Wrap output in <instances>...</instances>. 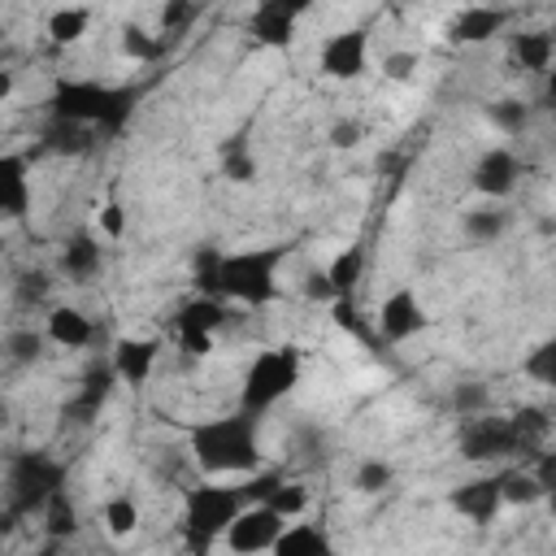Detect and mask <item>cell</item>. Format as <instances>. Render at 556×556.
Segmentation results:
<instances>
[{
    "instance_id": "17",
    "label": "cell",
    "mask_w": 556,
    "mask_h": 556,
    "mask_svg": "<svg viewBox=\"0 0 556 556\" xmlns=\"http://www.w3.org/2000/svg\"><path fill=\"white\" fill-rule=\"evenodd\" d=\"M26 208H30L26 156L4 152V156H0V217H26Z\"/></svg>"
},
{
    "instance_id": "26",
    "label": "cell",
    "mask_w": 556,
    "mask_h": 556,
    "mask_svg": "<svg viewBox=\"0 0 556 556\" xmlns=\"http://www.w3.org/2000/svg\"><path fill=\"white\" fill-rule=\"evenodd\" d=\"M222 174H226L230 182H252V178H256V156L248 152V139H243V135H230V139L222 143Z\"/></svg>"
},
{
    "instance_id": "25",
    "label": "cell",
    "mask_w": 556,
    "mask_h": 556,
    "mask_svg": "<svg viewBox=\"0 0 556 556\" xmlns=\"http://www.w3.org/2000/svg\"><path fill=\"white\" fill-rule=\"evenodd\" d=\"M78 530V508L70 500V491H56L48 504H43V534L48 539H70Z\"/></svg>"
},
{
    "instance_id": "13",
    "label": "cell",
    "mask_w": 556,
    "mask_h": 556,
    "mask_svg": "<svg viewBox=\"0 0 556 556\" xmlns=\"http://www.w3.org/2000/svg\"><path fill=\"white\" fill-rule=\"evenodd\" d=\"M421 326H426V313H421V304H417L413 291L400 287V291H391V295L382 300V308H378V330H382L387 343H404V339H413Z\"/></svg>"
},
{
    "instance_id": "33",
    "label": "cell",
    "mask_w": 556,
    "mask_h": 556,
    "mask_svg": "<svg viewBox=\"0 0 556 556\" xmlns=\"http://www.w3.org/2000/svg\"><path fill=\"white\" fill-rule=\"evenodd\" d=\"M39 352H43V334H39V330H13V334L4 339V356H9L13 365H35Z\"/></svg>"
},
{
    "instance_id": "44",
    "label": "cell",
    "mask_w": 556,
    "mask_h": 556,
    "mask_svg": "<svg viewBox=\"0 0 556 556\" xmlns=\"http://www.w3.org/2000/svg\"><path fill=\"white\" fill-rule=\"evenodd\" d=\"M413 70H417V52H387L382 56V74L395 78V83H404Z\"/></svg>"
},
{
    "instance_id": "38",
    "label": "cell",
    "mask_w": 556,
    "mask_h": 556,
    "mask_svg": "<svg viewBox=\"0 0 556 556\" xmlns=\"http://www.w3.org/2000/svg\"><path fill=\"white\" fill-rule=\"evenodd\" d=\"M352 486H356L361 495H378L382 486H391V465H387V460H361Z\"/></svg>"
},
{
    "instance_id": "39",
    "label": "cell",
    "mask_w": 556,
    "mask_h": 556,
    "mask_svg": "<svg viewBox=\"0 0 556 556\" xmlns=\"http://www.w3.org/2000/svg\"><path fill=\"white\" fill-rule=\"evenodd\" d=\"M278 517H295V513H304V504H308V495H304V486H295V482H282L269 500H265Z\"/></svg>"
},
{
    "instance_id": "49",
    "label": "cell",
    "mask_w": 556,
    "mask_h": 556,
    "mask_svg": "<svg viewBox=\"0 0 556 556\" xmlns=\"http://www.w3.org/2000/svg\"><path fill=\"white\" fill-rule=\"evenodd\" d=\"M13 96V70H0V104Z\"/></svg>"
},
{
    "instance_id": "23",
    "label": "cell",
    "mask_w": 556,
    "mask_h": 556,
    "mask_svg": "<svg viewBox=\"0 0 556 556\" xmlns=\"http://www.w3.org/2000/svg\"><path fill=\"white\" fill-rule=\"evenodd\" d=\"M513 52H517L521 70L543 74V70L552 65V35H547V30H526V35L513 39Z\"/></svg>"
},
{
    "instance_id": "7",
    "label": "cell",
    "mask_w": 556,
    "mask_h": 556,
    "mask_svg": "<svg viewBox=\"0 0 556 556\" xmlns=\"http://www.w3.org/2000/svg\"><path fill=\"white\" fill-rule=\"evenodd\" d=\"M530 452L521 443V434L513 430L508 417H469L460 426V456L473 460V465H486V460H508V456H521Z\"/></svg>"
},
{
    "instance_id": "42",
    "label": "cell",
    "mask_w": 556,
    "mask_h": 556,
    "mask_svg": "<svg viewBox=\"0 0 556 556\" xmlns=\"http://www.w3.org/2000/svg\"><path fill=\"white\" fill-rule=\"evenodd\" d=\"M330 308H334V326H339V330H348V334L365 339V326H361V317H356V304H352V295H339Z\"/></svg>"
},
{
    "instance_id": "10",
    "label": "cell",
    "mask_w": 556,
    "mask_h": 556,
    "mask_svg": "<svg viewBox=\"0 0 556 556\" xmlns=\"http://www.w3.org/2000/svg\"><path fill=\"white\" fill-rule=\"evenodd\" d=\"M308 4L304 0H261L256 9H252V35H256V43H265V48H287L291 39H295V17L304 13Z\"/></svg>"
},
{
    "instance_id": "36",
    "label": "cell",
    "mask_w": 556,
    "mask_h": 556,
    "mask_svg": "<svg viewBox=\"0 0 556 556\" xmlns=\"http://www.w3.org/2000/svg\"><path fill=\"white\" fill-rule=\"evenodd\" d=\"M161 48H165V43H161V39H152L143 26H126V30H122V52H126L130 61H156V56H161Z\"/></svg>"
},
{
    "instance_id": "12",
    "label": "cell",
    "mask_w": 556,
    "mask_h": 556,
    "mask_svg": "<svg viewBox=\"0 0 556 556\" xmlns=\"http://www.w3.org/2000/svg\"><path fill=\"white\" fill-rule=\"evenodd\" d=\"M500 486H504V473H486V478H473V482L456 486L447 504H452L460 517H469L473 526H486V521H495V513L504 508Z\"/></svg>"
},
{
    "instance_id": "51",
    "label": "cell",
    "mask_w": 556,
    "mask_h": 556,
    "mask_svg": "<svg viewBox=\"0 0 556 556\" xmlns=\"http://www.w3.org/2000/svg\"><path fill=\"white\" fill-rule=\"evenodd\" d=\"M39 556H52V552H39Z\"/></svg>"
},
{
    "instance_id": "14",
    "label": "cell",
    "mask_w": 556,
    "mask_h": 556,
    "mask_svg": "<svg viewBox=\"0 0 556 556\" xmlns=\"http://www.w3.org/2000/svg\"><path fill=\"white\" fill-rule=\"evenodd\" d=\"M473 187H478V195H486V200L513 195V187H517V156H513L508 148H486V152L473 161Z\"/></svg>"
},
{
    "instance_id": "21",
    "label": "cell",
    "mask_w": 556,
    "mask_h": 556,
    "mask_svg": "<svg viewBox=\"0 0 556 556\" xmlns=\"http://www.w3.org/2000/svg\"><path fill=\"white\" fill-rule=\"evenodd\" d=\"M100 243L91 239V235H74L70 243H65V252H61V269L70 274V282H87V278H96V269H100Z\"/></svg>"
},
{
    "instance_id": "2",
    "label": "cell",
    "mask_w": 556,
    "mask_h": 556,
    "mask_svg": "<svg viewBox=\"0 0 556 556\" xmlns=\"http://www.w3.org/2000/svg\"><path fill=\"white\" fill-rule=\"evenodd\" d=\"M191 456L204 473H256L261 443H256V417L230 413L191 426Z\"/></svg>"
},
{
    "instance_id": "4",
    "label": "cell",
    "mask_w": 556,
    "mask_h": 556,
    "mask_svg": "<svg viewBox=\"0 0 556 556\" xmlns=\"http://www.w3.org/2000/svg\"><path fill=\"white\" fill-rule=\"evenodd\" d=\"M248 508L243 486H191L182 500V543L191 556H208V547L230 530V521Z\"/></svg>"
},
{
    "instance_id": "41",
    "label": "cell",
    "mask_w": 556,
    "mask_h": 556,
    "mask_svg": "<svg viewBox=\"0 0 556 556\" xmlns=\"http://www.w3.org/2000/svg\"><path fill=\"white\" fill-rule=\"evenodd\" d=\"M191 17H195V4H187V0H174V4L161 9V26H165V35H182Z\"/></svg>"
},
{
    "instance_id": "31",
    "label": "cell",
    "mask_w": 556,
    "mask_h": 556,
    "mask_svg": "<svg viewBox=\"0 0 556 556\" xmlns=\"http://www.w3.org/2000/svg\"><path fill=\"white\" fill-rule=\"evenodd\" d=\"M104 526H109V534L126 539V534L139 526V504H135L130 495H113V500L104 504Z\"/></svg>"
},
{
    "instance_id": "30",
    "label": "cell",
    "mask_w": 556,
    "mask_h": 556,
    "mask_svg": "<svg viewBox=\"0 0 556 556\" xmlns=\"http://www.w3.org/2000/svg\"><path fill=\"white\" fill-rule=\"evenodd\" d=\"M87 22H91L87 9H56V13L48 17V35H52L56 43H74V39L87 35Z\"/></svg>"
},
{
    "instance_id": "28",
    "label": "cell",
    "mask_w": 556,
    "mask_h": 556,
    "mask_svg": "<svg viewBox=\"0 0 556 556\" xmlns=\"http://www.w3.org/2000/svg\"><path fill=\"white\" fill-rule=\"evenodd\" d=\"M508 421H513V430L521 434V443H526V447H539V443L552 434V417H547V408H534V404L517 408Z\"/></svg>"
},
{
    "instance_id": "18",
    "label": "cell",
    "mask_w": 556,
    "mask_h": 556,
    "mask_svg": "<svg viewBox=\"0 0 556 556\" xmlns=\"http://www.w3.org/2000/svg\"><path fill=\"white\" fill-rule=\"evenodd\" d=\"M508 22L504 9H486V4H473V9H460L447 26V39L452 43H482L491 35H500V26Z\"/></svg>"
},
{
    "instance_id": "6",
    "label": "cell",
    "mask_w": 556,
    "mask_h": 556,
    "mask_svg": "<svg viewBox=\"0 0 556 556\" xmlns=\"http://www.w3.org/2000/svg\"><path fill=\"white\" fill-rule=\"evenodd\" d=\"M300 382V352L295 348H265L252 356L243 387H239V413L261 417L265 408H274L278 400H287Z\"/></svg>"
},
{
    "instance_id": "1",
    "label": "cell",
    "mask_w": 556,
    "mask_h": 556,
    "mask_svg": "<svg viewBox=\"0 0 556 556\" xmlns=\"http://www.w3.org/2000/svg\"><path fill=\"white\" fill-rule=\"evenodd\" d=\"M135 104H139L135 87H109V83H91V78L56 83V91H52L56 122H74V126L104 130V135H117L130 122Z\"/></svg>"
},
{
    "instance_id": "35",
    "label": "cell",
    "mask_w": 556,
    "mask_h": 556,
    "mask_svg": "<svg viewBox=\"0 0 556 556\" xmlns=\"http://www.w3.org/2000/svg\"><path fill=\"white\" fill-rule=\"evenodd\" d=\"M486 404H491L486 382H460V387L452 391V408H456L460 417H482V413H486Z\"/></svg>"
},
{
    "instance_id": "8",
    "label": "cell",
    "mask_w": 556,
    "mask_h": 556,
    "mask_svg": "<svg viewBox=\"0 0 556 556\" xmlns=\"http://www.w3.org/2000/svg\"><path fill=\"white\" fill-rule=\"evenodd\" d=\"M282 526H287V517H278L269 504H248L230 521V530L222 539H226V547L235 556H256V552H269L274 547V539L282 534Z\"/></svg>"
},
{
    "instance_id": "47",
    "label": "cell",
    "mask_w": 556,
    "mask_h": 556,
    "mask_svg": "<svg viewBox=\"0 0 556 556\" xmlns=\"http://www.w3.org/2000/svg\"><path fill=\"white\" fill-rule=\"evenodd\" d=\"M100 230H104L109 239H117V235L126 230V213H122V204H117V200H109V204L100 208Z\"/></svg>"
},
{
    "instance_id": "32",
    "label": "cell",
    "mask_w": 556,
    "mask_h": 556,
    "mask_svg": "<svg viewBox=\"0 0 556 556\" xmlns=\"http://www.w3.org/2000/svg\"><path fill=\"white\" fill-rule=\"evenodd\" d=\"M222 256L226 252H217V248H200L195 252V291L200 295H208V300H217V274H222Z\"/></svg>"
},
{
    "instance_id": "24",
    "label": "cell",
    "mask_w": 556,
    "mask_h": 556,
    "mask_svg": "<svg viewBox=\"0 0 556 556\" xmlns=\"http://www.w3.org/2000/svg\"><path fill=\"white\" fill-rule=\"evenodd\" d=\"M43 148H52V152H65V156H83L87 148H91V130L87 126H74V122H48V130H43Z\"/></svg>"
},
{
    "instance_id": "19",
    "label": "cell",
    "mask_w": 556,
    "mask_h": 556,
    "mask_svg": "<svg viewBox=\"0 0 556 556\" xmlns=\"http://www.w3.org/2000/svg\"><path fill=\"white\" fill-rule=\"evenodd\" d=\"M222 321H226L222 300L195 295V300H187V304L174 313V334H213Z\"/></svg>"
},
{
    "instance_id": "43",
    "label": "cell",
    "mask_w": 556,
    "mask_h": 556,
    "mask_svg": "<svg viewBox=\"0 0 556 556\" xmlns=\"http://www.w3.org/2000/svg\"><path fill=\"white\" fill-rule=\"evenodd\" d=\"M530 478H534V486L543 491V500L556 491V452H539V460H534V469H530Z\"/></svg>"
},
{
    "instance_id": "22",
    "label": "cell",
    "mask_w": 556,
    "mask_h": 556,
    "mask_svg": "<svg viewBox=\"0 0 556 556\" xmlns=\"http://www.w3.org/2000/svg\"><path fill=\"white\" fill-rule=\"evenodd\" d=\"M361 269H365V248H361V243H348V248L330 261V269H326L334 295H352V287L361 282Z\"/></svg>"
},
{
    "instance_id": "37",
    "label": "cell",
    "mask_w": 556,
    "mask_h": 556,
    "mask_svg": "<svg viewBox=\"0 0 556 556\" xmlns=\"http://www.w3.org/2000/svg\"><path fill=\"white\" fill-rule=\"evenodd\" d=\"M486 113H491V122H495L500 130H508V135H521V130L530 126V109H526L521 100H495Z\"/></svg>"
},
{
    "instance_id": "27",
    "label": "cell",
    "mask_w": 556,
    "mask_h": 556,
    "mask_svg": "<svg viewBox=\"0 0 556 556\" xmlns=\"http://www.w3.org/2000/svg\"><path fill=\"white\" fill-rule=\"evenodd\" d=\"M460 226H465V239L469 243H495L504 235L508 217H504V208H469Z\"/></svg>"
},
{
    "instance_id": "40",
    "label": "cell",
    "mask_w": 556,
    "mask_h": 556,
    "mask_svg": "<svg viewBox=\"0 0 556 556\" xmlns=\"http://www.w3.org/2000/svg\"><path fill=\"white\" fill-rule=\"evenodd\" d=\"M48 287H52V278H48L43 269L17 274V304H39V300L48 295Z\"/></svg>"
},
{
    "instance_id": "46",
    "label": "cell",
    "mask_w": 556,
    "mask_h": 556,
    "mask_svg": "<svg viewBox=\"0 0 556 556\" xmlns=\"http://www.w3.org/2000/svg\"><path fill=\"white\" fill-rule=\"evenodd\" d=\"M304 295H308V300H326V304H334V300H339V295H334V287H330V278H326V269L304 274Z\"/></svg>"
},
{
    "instance_id": "5",
    "label": "cell",
    "mask_w": 556,
    "mask_h": 556,
    "mask_svg": "<svg viewBox=\"0 0 556 556\" xmlns=\"http://www.w3.org/2000/svg\"><path fill=\"white\" fill-rule=\"evenodd\" d=\"M65 491V465L43 456V452H22L9 460L4 473V513H13L17 521L30 513H43V504Z\"/></svg>"
},
{
    "instance_id": "29",
    "label": "cell",
    "mask_w": 556,
    "mask_h": 556,
    "mask_svg": "<svg viewBox=\"0 0 556 556\" xmlns=\"http://www.w3.org/2000/svg\"><path fill=\"white\" fill-rule=\"evenodd\" d=\"M500 500H504V504H517V508H526V504H539V500H543V491L534 486L530 469H504V486H500Z\"/></svg>"
},
{
    "instance_id": "11",
    "label": "cell",
    "mask_w": 556,
    "mask_h": 556,
    "mask_svg": "<svg viewBox=\"0 0 556 556\" xmlns=\"http://www.w3.org/2000/svg\"><path fill=\"white\" fill-rule=\"evenodd\" d=\"M365 61H369V35L356 26L334 30L321 43V74L326 78H356V74H365Z\"/></svg>"
},
{
    "instance_id": "48",
    "label": "cell",
    "mask_w": 556,
    "mask_h": 556,
    "mask_svg": "<svg viewBox=\"0 0 556 556\" xmlns=\"http://www.w3.org/2000/svg\"><path fill=\"white\" fill-rule=\"evenodd\" d=\"M178 348L187 356H208L213 352V334H178Z\"/></svg>"
},
{
    "instance_id": "45",
    "label": "cell",
    "mask_w": 556,
    "mask_h": 556,
    "mask_svg": "<svg viewBox=\"0 0 556 556\" xmlns=\"http://www.w3.org/2000/svg\"><path fill=\"white\" fill-rule=\"evenodd\" d=\"M361 135H365V126H361L356 117H343V122L330 126V143H334V148H356Z\"/></svg>"
},
{
    "instance_id": "3",
    "label": "cell",
    "mask_w": 556,
    "mask_h": 556,
    "mask_svg": "<svg viewBox=\"0 0 556 556\" xmlns=\"http://www.w3.org/2000/svg\"><path fill=\"white\" fill-rule=\"evenodd\" d=\"M287 256V243H265V248H243L222 256L217 274V300H239V304H274L278 300V265Z\"/></svg>"
},
{
    "instance_id": "9",
    "label": "cell",
    "mask_w": 556,
    "mask_h": 556,
    "mask_svg": "<svg viewBox=\"0 0 556 556\" xmlns=\"http://www.w3.org/2000/svg\"><path fill=\"white\" fill-rule=\"evenodd\" d=\"M113 365H104V361H96L87 374H83V382H78V391L61 404V417L70 421V426H91L96 417H100V408H104V400H109V391H113Z\"/></svg>"
},
{
    "instance_id": "50",
    "label": "cell",
    "mask_w": 556,
    "mask_h": 556,
    "mask_svg": "<svg viewBox=\"0 0 556 556\" xmlns=\"http://www.w3.org/2000/svg\"><path fill=\"white\" fill-rule=\"evenodd\" d=\"M4 417H9V408H4V400H0V421H4Z\"/></svg>"
},
{
    "instance_id": "34",
    "label": "cell",
    "mask_w": 556,
    "mask_h": 556,
    "mask_svg": "<svg viewBox=\"0 0 556 556\" xmlns=\"http://www.w3.org/2000/svg\"><path fill=\"white\" fill-rule=\"evenodd\" d=\"M521 374L534 378V382H543V387H552V382H556V343H552V339L539 343V348L521 361Z\"/></svg>"
},
{
    "instance_id": "20",
    "label": "cell",
    "mask_w": 556,
    "mask_h": 556,
    "mask_svg": "<svg viewBox=\"0 0 556 556\" xmlns=\"http://www.w3.org/2000/svg\"><path fill=\"white\" fill-rule=\"evenodd\" d=\"M48 339L61 343V348H87V343H91V321H87V313H83V308H70V304L52 308V313H48Z\"/></svg>"
},
{
    "instance_id": "15",
    "label": "cell",
    "mask_w": 556,
    "mask_h": 556,
    "mask_svg": "<svg viewBox=\"0 0 556 556\" xmlns=\"http://www.w3.org/2000/svg\"><path fill=\"white\" fill-rule=\"evenodd\" d=\"M156 352L161 343L156 339H117L113 343V374L126 382V387H143L152 378V365H156Z\"/></svg>"
},
{
    "instance_id": "16",
    "label": "cell",
    "mask_w": 556,
    "mask_h": 556,
    "mask_svg": "<svg viewBox=\"0 0 556 556\" xmlns=\"http://www.w3.org/2000/svg\"><path fill=\"white\" fill-rule=\"evenodd\" d=\"M269 556H339V547L330 543V534L321 526L295 521V526H282V534L269 547Z\"/></svg>"
}]
</instances>
